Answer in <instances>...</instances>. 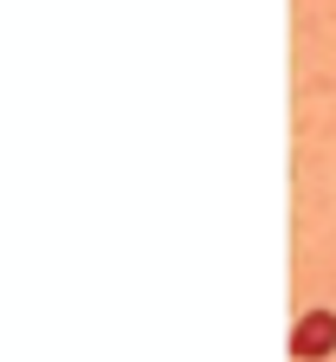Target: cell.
<instances>
[{
	"mask_svg": "<svg viewBox=\"0 0 336 362\" xmlns=\"http://www.w3.org/2000/svg\"><path fill=\"white\" fill-rule=\"evenodd\" d=\"M284 356H298V362H317V356H336V310H330V304L304 310L298 324H291V337H284Z\"/></svg>",
	"mask_w": 336,
	"mask_h": 362,
	"instance_id": "cell-1",
	"label": "cell"
}]
</instances>
